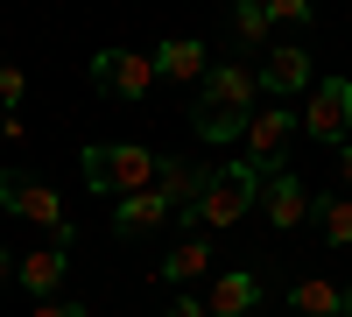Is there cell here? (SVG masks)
Wrapping results in <instances>:
<instances>
[{
    "instance_id": "obj_8",
    "label": "cell",
    "mask_w": 352,
    "mask_h": 317,
    "mask_svg": "<svg viewBox=\"0 0 352 317\" xmlns=\"http://www.w3.org/2000/svg\"><path fill=\"white\" fill-rule=\"evenodd\" d=\"M254 78L268 85L275 99H296V92H310V78H317V71H310V50H303V43H268Z\"/></svg>"
},
{
    "instance_id": "obj_19",
    "label": "cell",
    "mask_w": 352,
    "mask_h": 317,
    "mask_svg": "<svg viewBox=\"0 0 352 317\" xmlns=\"http://www.w3.org/2000/svg\"><path fill=\"white\" fill-rule=\"evenodd\" d=\"M310 21V0H268V28H303Z\"/></svg>"
},
{
    "instance_id": "obj_16",
    "label": "cell",
    "mask_w": 352,
    "mask_h": 317,
    "mask_svg": "<svg viewBox=\"0 0 352 317\" xmlns=\"http://www.w3.org/2000/svg\"><path fill=\"white\" fill-rule=\"evenodd\" d=\"M204 275H212V240H176L169 247V261H162V282H204Z\"/></svg>"
},
{
    "instance_id": "obj_7",
    "label": "cell",
    "mask_w": 352,
    "mask_h": 317,
    "mask_svg": "<svg viewBox=\"0 0 352 317\" xmlns=\"http://www.w3.org/2000/svg\"><path fill=\"white\" fill-rule=\"evenodd\" d=\"M289 141H296V113H254V120H247V169L282 177Z\"/></svg>"
},
{
    "instance_id": "obj_15",
    "label": "cell",
    "mask_w": 352,
    "mask_h": 317,
    "mask_svg": "<svg viewBox=\"0 0 352 317\" xmlns=\"http://www.w3.org/2000/svg\"><path fill=\"white\" fill-rule=\"evenodd\" d=\"M169 219V205L155 190H134V197H120V205H113V233L120 240H134V233H155V226Z\"/></svg>"
},
{
    "instance_id": "obj_20",
    "label": "cell",
    "mask_w": 352,
    "mask_h": 317,
    "mask_svg": "<svg viewBox=\"0 0 352 317\" xmlns=\"http://www.w3.org/2000/svg\"><path fill=\"white\" fill-rule=\"evenodd\" d=\"M21 99H28V78H21L14 64H0V106H8V113H14Z\"/></svg>"
},
{
    "instance_id": "obj_24",
    "label": "cell",
    "mask_w": 352,
    "mask_h": 317,
    "mask_svg": "<svg viewBox=\"0 0 352 317\" xmlns=\"http://www.w3.org/2000/svg\"><path fill=\"white\" fill-rule=\"evenodd\" d=\"M338 177H345V190H352V141H345V155H338Z\"/></svg>"
},
{
    "instance_id": "obj_21",
    "label": "cell",
    "mask_w": 352,
    "mask_h": 317,
    "mask_svg": "<svg viewBox=\"0 0 352 317\" xmlns=\"http://www.w3.org/2000/svg\"><path fill=\"white\" fill-rule=\"evenodd\" d=\"M36 317H85V303H78V296H71V303L50 296V303H36Z\"/></svg>"
},
{
    "instance_id": "obj_6",
    "label": "cell",
    "mask_w": 352,
    "mask_h": 317,
    "mask_svg": "<svg viewBox=\"0 0 352 317\" xmlns=\"http://www.w3.org/2000/svg\"><path fill=\"white\" fill-rule=\"evenodd\" d=\"M92 85L106 99H148L155 92V56H141V50H99L92 56Z\"/></svg>"
},
{
    "instance_id": "obj_17",
    "label": "cell",
    "mask_w": 352,
    "mask_h": 317,
    "mask_svg": "<svg viewBox=\"0 0 352 317\" xmlns=\"http://www.w3.org/2000/svg\"><path fill=\"white\" fill-rule=\"evenodd\" d=\"M317 226L331 247H352V197H317Z\"/></svg>"
},
{
    "instance_id": "obj_10",
    "label": "cell",
    "mask_w": 352,
    "mask_h": 317,
    "mask_svg": "<svg viewBox=\"0 0 352 317\" xmlns=\"http://www.w3.org/2000/svg\"><path fill=\"white\" fill-rule=\"evenodd\" d=\"M204 177H212V169H197V162H184V155H162V162H155V197L169 205V219H184V212L197 205Z\"/></svg>"
},
{
    "instance_id": "obj_18",
    "label": "cell",
    "mask_w": 352,
    "mask_h": 317,
    "mask_svg": "<svg viewBox=\"0 0 352 317\" xmlns=\"http://www.w3.org/2000/svg\"><path fill=\"white\" fill-rule=\"evenodd\" d=\"M232 36H240V43H261V36H268V8L240 0V8H232Z\"/></svg>"
},
{
    "instance_id": "obj_13",
    "label": "cell",
    "mask_w": 352,
    "mask_h": 317,
    "mask_svg": "<svg viewBox=\"0 0 352 317\" xmlns=\"http://www.w3.org/2000/svg\"><path fill=\"white\" fill-rule=\"evenodd\" d=\"M155 78H169V85H204V78H212V56H204V43L169 36V43L155 50Z\"/></svg>"
},
{
    "instance_id": "obj_5",
    "label": "cell",
    "mask_w": 352,
    "mask_h": 317,
    "mask_svg": "<svg viewBox=\"0 0 352 317\" xmlns=\"http://www.w3.org/2000/svg\"><path fill=\"white\" fill-rule=\"evenodd\" d=\"M303 134L324 141V149H345V134H352V78H317V85H310Z\"/></svg>"
},
{
    "instance_id": "obj_2",
    "label": "cell",
    "mask_w": 352,
    "mask_h": 317,
    "mask_svg": "<svg viewBox=\"0 0 352 317\" xmlns=\"http://www.w3.org/2000/svg\"><path fill=\"white\" fill-rule=\"evenodd\" d=\"M261 169H247V155L240 162H219L212 177H204V190H197V205L184 212V226H197V240L204 233H219V226H240L254 205H261Z\"/></svg>"
},
{
    "instance_id": "obj_9",
    "label": "cell",
    "mask_w": 352,
    "mask_h": 317,
    "mask_svg": "<svg viewBox=\"0 0 352 317\" xmlns=\"http://www.w3.org/2000/svg\"><path fill=\"white\" fill-rule=\"evenodd\" d=\"M317 212V197L303 190V177H296V169H282V177H268V184H261V219H268V226H303Z\"/></svg>"
},
{
    "instance_id": "obj_22",
    "label": "cell",
    "mask_w": 352,
    "mask_h": 317,
    "mask_svg": "<svg viewBox=\"0 0 352 317\" xmlns=\"http://www.w3.org/2000/svg\"><path fill=\"white\" fill-rule=\"evenodd\" d=\"M162 317H212V310H204V303H197V296H176V303H169V310H162Z\"/></svg>"
},
{
    "instance_id": "obj_1",
    "label": "cell",
    "mask_w": 352,
    "mask_h": 317,
    "mask_svg": "<svg viewBox=\"0 0 352 317\" xmlns=\"http://www.w3.org/2000/svg\"><path fill=\"white\" fill-rule=\"evenodd\" d=\"M254 71L240 64H212V78L197 85V134L204 141H247V120H254Z\"/></svg>"
},
{
    "instance_id": "obj_12",
    "label": "cell",
    "mask_w": 352,
    "mask_h": 317,
    "mask_svg": "<svg viewBox=\"0 0 352 317\" xmlns=\"http://www.w3.org/2000/svg\"><path fill=\"white\" fill-rule=\"evenodd\" d=\"M289 310L296 317H352V296L338 282H324V275H296L289 282Z\"/></svg>"
},
{
    "instance_id": "obj_14",
    "label": "cell",
    "mask_w": 352,
    "mask_h": 317,
    "mask_svg": "<svg viewBox=\"0 0 352 317\" xmlns=\"http://www.w3.org/2000/svg\"><path fill=\"white\" fill-rule=\"evenodd\" d=\"M254 303H261V275L254 268H232V275H219L212 289H204V310L212 317H247Z\"/></svg>"
},
{
    "instance_id": "obj_4",
    "label": "cell",
    "mask_w": 352,
    "mask_h": 317,
    "mask_svg": "<svg viewBox=\"0 0 352 317\" xmlns=\"http://www.w3.org/2000/svg\"><path fill=\"white\" fill-rule=\"evenodd\" d=\"M0 212H14L21 226H43V233H56V247H71L64 197H56L43 177H28V169H0Z\"/></svg>"
},
{
    "instance_id": "obj_23",
    "label": "cell",
    "mask_w": 352,
    "mask_h": 317,
    "mask_svg": "<svg viewBox=\"0 0 352 317\" xmlns=\"http://www.w3.org/2000/svg\"><path fill=\"white\" fill-rule=\"evenodd\" d=\"M14 268H21V261H14L8 247H0V289H8V282H14Z\"/></svg>"
},
{
    "instance_id": "obj_3",
    "label": "cell",
    "mask_w": 352,
    "mask_h": 317,
    "mask_svg": "<svg viewBox=\"0 0 352 317\" xmlns=\"http://www.w3.org/2000/svg\"><path fill=\"white\" fill-rule=\"evenodd\" d=\"M155 149L141 141H92L85 149V184L99 197H134V190H155Z\"/></svg>"
},
{
    "instance_id": "obj_11",
    "label": "cell",
    "mask_w": 352,
    "mask_h": 317,
    "mask_svg": "<svg viewBox=\"0 0 352 317\" xmlns=\"http://www.w3.org/2000/svg\"><path fill=\"white\" fill-rule=\"evenodd\" d=\"M14 275H21V289L36 296V303H50L56 289H64V275H71V247H56V240H50V247H36V254H21V268H14Z\"/></svg>"
}]
</instances>
